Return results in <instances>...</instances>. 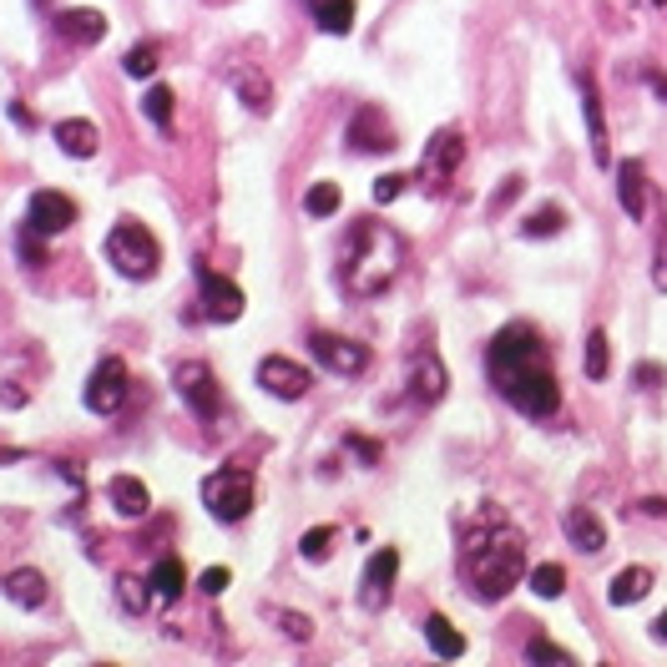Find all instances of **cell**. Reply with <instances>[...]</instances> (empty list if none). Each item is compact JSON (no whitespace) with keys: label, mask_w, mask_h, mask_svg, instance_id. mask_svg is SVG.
Listing matches in <instances>:
<instances>
[{"label":"cell","mask_w":667,"mask_h":667,"mask_svg":"<svg viewBox=\"0 0 667 667\" xmlns=\"http://www.w3.org/2000/svg\"><path fill=\"white\" fill-rule=\"evenodd\" d=\"M349 147L354 152H390L394 147V127L380 106H359L349 122Z\"/></svg>","instance_id":"obj_15"},{"label":"cell","mask_w":667,"mask_h":667,"mask_svg":"<svg viewBox=\"0 0 667 667\" xmlns=\"http://www.w3.org/2000/svg\"><path fill=\"white\" fill-rule=\"evenodd\" d=\"M56 31H61L71 46H96L106 36V15L102 11H56Z\"/></svg>","instance_id":"obj_18"},{"label":"cell","mask_w":667,"mask_h":667,"mask_svg":"<svg viewBox=\"0 0 667 667\" xmlns=\"http://www.w3.org/2000/svg\"><path fill=\"white\" fill-rule=\"evenodd\" d=\"M36 238H41V233L26 222V233H21V258H26L31 268H36V263H46V249H36Z\"/></svg>","instance_id":"obj_41"},{"label":"cell","mask_w":667,"mask_h":667,"mask_svg":"<svg viewBox=\"0 0 667 667\" xmlns=\"http://www.w3.org/2000/svg\"><path fill=\"white\" fill-rule=\"evenodd\" d=\"M142 112H147V122H158V127H168V122H172V92H168V87H147Z\"/></svg>","instance_id":"obj_34"},{"label":"cell","mask_w":667,"mask_h":667,"mask_svg":"<svg viewBox=\"0 0 667 667\" xmlns=\"http://www.w3.org/2000/svg\"><path fill=\"white\" fill-rule=\"evenodd\" d=\"M526 663H562V667H572L576 657L566 653V647H556V642H547V637H531V642H526Z\"/></svg>","instance_id":"obj_35"},{"label":"cell","mask_w":667,"mask_h":667,"mask_svg":"<svg viewBox=\"0 0 667 667\" xmlns=\"http://www.w3.org/2000/svg\"><path fill=\"white\" fill-rule=\"evenodd\" d=\"M400 263H405V238L380 218H359L344 233L340 284L349 299H375V294H384L400 278Z\"/></svg>","instance_id":"obj_2"},{"label":"cell","mask_w":667,"mask_h":667,"mask_svg":"<svg viewBox=\"0 0 667 667\" xmlns=\"http://www.w3.org/2000/svg\"><path fill=\"white\" fill-rule=\"evenodd\" d=\"M5 597H11L15 607H26V612H36V607L46 602V576L31 572V566H21V572L5 576Z\"/></svg>","instance_id":"obj_25"},{"label":"cell","mask_w":667,"mask_h":667,"mask_svg":"<svg viewBox=\"0 0 667 667\" xmlns=\"http://www.w3.org/2000/svg\"><path fill=\"white\" fill-rule=\"evenodd\" d=\"M405 187H410L405 172H384L380 183H375V203H394V197L405 193Z\"/></svg>","instance_id":"obj_39"},{"label":"cell","mask_w":667,"mask_h":667,"mask_svg":"<svg viewBox=\"0 0 667 667\" xmlns=\"http://www.w3.org/2000/svg\"><path fill=\"white\" fill-rule=\"evenodd\" d=\"M258 384L274 400H303L309 394V384H314V375L299 365V359H284V354H268L258 365Z\"/></svg>","instance_id":"obj_10"},{"label":"cell","mask_w":667,"mask_h":667,"mask_svg":"<svg viewBox=\"0 0 667 667\" xmlns=\"http://www.w3.org/2000/svg\"><path fill=\"white\" fill-rule=\"evenodd\" d=\"M309 349H314V359L324 369H334V375H365V365H369L365 344L344 340V334H324V329H314V334H309Z\"/></svg>","instance_id":"obj_9"},{"label":"cell","mask_w":667,"mask_h":667,"mask_svg":"<svg viewBox=\"0 0 667 667\" xmlns=\"http://www.w3.org/2000/svg\"><path fill=\"white\" fill-rule=\"evenodd\" d=\"M349 450H354V456H365L369 465L380 460V445H375V440H365V435H349Z\"/></svg>","instance_id":"obj_43"},{"label":"cell","mask_w":667,"mask_h":667,"mask_svg":"<svg viewBox=\"0 0 667 667\" xmlns=\"http://www.w3.org/2000/svg\"><path fill=\"white\" fill-rule=\"evenodd\" d=\"M81 400H87L92 415H112V410H122V400H127V365H122V359H102V365L92 369L87 390H81Z\"/></svg>","instance_id":"obj_7"},{"label":"cell","mask_w":667,"mask_h":667,"mask_svg":"<svg viewBox=\"0 0 667 667\" xmlns=\"http://www.w3.org/2000/svg\"><path fill=\"white\" fill-rule=\"evenodd\" d=\"M106 258H112V268H117L122 278H152L158 274V238H152V228L137 218H122L112 233H106Z\"/></svg>","instance_id":"obj_4"},{"label":"cell","mask_w":667,"mask_h":667,"mask_svg":"<svg viewBox=\"0 0 667 667\" xmlns=\"http://www.w3.org/2000/svg\"><path fill=\"white\" fill-rule=\"evenodd\" d=\"M617 197H622V212H628L632 222L647 218V172H642L637 158L617 162Z\"/></svg>","instance_id":"obj_16"},{"label":"cell","mask_w":667,"mask_h":667,"mask_svg":"<svg viewBox=\"0 0 667 667\" xmlns=\"http://www.w3.org/2000/svg\"><path fill=\"white\" fill-rule=\"evenodd\" d=\"M172 384H177L183 405L193 410V415L203 419V425H208V419H218L222 390H218V380H212V369H208V365H197V359H183V365L172 369Z\"/></svg>","instance_id":"obj_6"},{"label":"cell","mask_w":667,"mask_h":667,"mask_svg":"<svg viewBox=\"0 0 667 667\" xmlns=\"http://www.w3.org/2000/svg\"><path fill=\"white\" fill-rule=\"evenodd\" d=\"M197 288H203V309H208L212 324H233V319H243V288L233 284V278L212 274V268H203L197 263Z\"/></svg>","instance_id":"obj_8"},{"label":"cell","mask_w":667,"mask_h":667,"mask_svg":"<svg viewBox=\"0 0 667 667\" xmlns=\"http://www.w3.org/2000/svg\"><path fill=\"white\" fill-rule=\"evenodd\" d=\"M203 506L218 516V521H243L253 510V475L243 465H218V471L203 481Z\"/></svg>","instance_id":"obj_5"},{"label":"cell","mask_w":667,"mask_h":667,"mask_svg":"<svg viewBox=\"0 0 667 667\" xmlns=\"http://www.w3.org/2000/svg\"><path fill=\"white\" fill-rule=\"evenodd\" d=\"M607 369H612V340H607V329H591L587 334V380H607Z\"/></svg>","instance_id":"obj_28"},{"label":"cell","mask_w":667,"mask_h":667,"mask_svg":"<svg viewBox=\"0 0 667 667\" xmlns=\"http://www.w3.org/2000/svg\"><path fill=\"white\" fill-rule=\"evenodd\" d=\"M521 187H526V177H521V172H510L506 183H501V193H491V203H485V208H491V218H496V212H506L510 203L521 197Z\"/></svg>","instance_id":"obj_38"},{"label":"cell","mask_w":667,"mask_h":667,"mask_svg":"<svg viewBox=\"0 0 667 667\" xmlns=\"http://www.w3.org/2000/svg\"><path fill=\"white\" fill-rule=\"evenodd\" d=\"M562 587H566V572L556 562H541L537 572H531V591H537V597H562Z\"/></svg>","instance_id":"obj_32"},{"label":"cell","mask_w":667,"mask_h":667,"mask_svg":"<svg viewBox=\"0 0 667 667\" xmlns=\"http://www.w3.org/2000/svg\"><path fill=\"white\" fill-rule=\"evenodd\" d=\"M5 460H26V450H15V445H0V465Z\"/></svg>","instance_id":"obj_45"},{"label":"cell","mask_w":667,"mask_h":667,"mask_svg":"<svg viewBox=\"0 0 667 667\" xmlns=\"http://www.w3.org/2000/svg\"><path fill=\"white\" fill-rule=\"evenodd\" d=\"M278 622H284V632H288L294 642H309V637H314V628H309V617H303V612H284Z\"/></svg>","instance_id":"obj_40"},{"label":"cell","mask_w":667,"mask_h":667,"mask_svg":"<svg viewBox=\"0 0 667 667\" xmlns=\"http://www.w3.org/2000/svg\"><path fill=\"white\" fill-rule=\"evenodd\" d=\"M127 77H152V71H158V46H152V41H142V46H131L127 51Z\"/></svg>","instance_id":"obj_36"},{"label":"cell","mask_w":667,"mask_h":667,"mask_svg":"<svg viewBox=\"0 0 667 667\" xmlns=\"http://www.w3.org/2000/svg\"><path fill=\"white\" fill-rule=\"evenodd\" d=\"M653 632H657V637L667 642V612H663V617H657V622H653Z\"/></svg>","instance_id":"obj_47"},{"label":"cell","mask_w":667,"mask_h":667,"mask_svg":"<svg viewBox=\"0 0 667 667\" xmlns=\"http://www.w3.org/2000/svg\"><path fill=\"white\" fill-rule=\"evenodd\" d=\"M637 380H642V384H653V380H663V369H653V365H637Z\"/></svg>","instance_id":"obj_44"},{"label":"cell","mask_w":667,"mask_h":667,"mask_svg":"<svg viewBox=\"0 0 667 667\" xmlns=\"http://www.w3.org/2000/svg\"><path fill=\"white\" fill-rule=\"evenodd\" d=\"M147 587H152V597H158L162 607L177 602V597H183V587H187V566L177 562V556H162V562L152 566V576H147Z\"/></svg>","instance_id":"obj_22"},{"label":"cell","mask_w":667,"mask_h":667,"mask_svg":"<svg viewBox=\"0 0 667 667\" xmlns=\"http://www.w3.org/2000/svg\"><path fill=\"white\" fill-rule=\"evenodd\" d=\"M106 501H112V510L127 516V521H142L147 510H152V496H147V485L137 481V475H112V481H106Z\"/></svg>","instance_id":"obj_17"},{"label":"cell","mask_w":667,"mask_h":667,"mask_svg":"<svg viewBox=\"0 0 667 667\" xmlns=\"http://www.w3.org/2000/svg\"><path fill=\"white\" fill-rule=\"evenodd\" d=\"M309 15H314V26L329 31V36H349L354 26V0H303Z\"/></svg>","instance_id":"obj_23"},{"label":"cell","mask_w":667,"mask_h":667,"mask_svg":"<svg viewBox=\"0 0 667 667\" xmlns=\"http://www.w3.org/2000/svg\"><path fill=\"white\" fill-rule=\"evenodd\" d=\"M56 147H61L66 158H92L96 147H102V131H96V122H81V117H66L56 122Z\"/></svg>","instance_id":"obj_19"},{"label":"cell","mask_w":667,"mask_h":667,"mask_svg":"<svg viewBox=\"0 0 667 667\" xmlns=\"http://www.w3.org/2000/svg\"><path fill=\"white\" fill-rule=\"evenodd\" d=\"M653 284L667 294V218L657 212V243H653Z\"/></svg>","instance_id":"obj_37"},{"label":"cell","mask_w":667,"mask_h":667,"mask_svg":"<svg viewBox=\"0 0 667 667\" xmlns=\"http://www.w3.org/2000/svg\"><path fill=\"white\" fill-rule=\"evenodd\" d=\"M491 384H496V390L506 394V405H516L526 419H551L556 410H562V384H556V375H551L547 359L501 369V375H491Z\"/></svg>","instance_id":"obj_3"},{"label":"cell","mask_w":667,"mask_h":667,"mask_svg":"<svg viewBox=\"0 0 667 667\" xmlns=\"http://www.w3.org/2000/svg\"><path fill=\"white\" fill-rule=\"evenodd\" d=\"M299 551H303V562H324L329 551H334V526H314V531H303Z\"/></svg>","instance_id":"obj_33"},{"label":"cell","mask_w":667,"mask_h":667,"mask_svg":"<svg viewBox=\"0 0 667 667\" xmlns=\"http://www.w3.org/2000/svg\"><path fill=\"white\" fill-rule=\"evenodd\" d=\"M566 541H572L576 551H587V556H597V551L607 547V526L591 516L587 506H576V510H566Z\"/></svg>","instance_id":"obj_20"},{"label":"cell","mask_w":667,"mask_h":667,"mask_svg":"<svg viewBox=\"0 0 667 667\" xmlns=\"http://www.w3.org/2000/svg\"><path fill=\"white\" fill-rule=\"evenodd\" d=\"M576 92H582V117H587V137H591V162H597V168H612L602 96H597V81H591V71H576Z\"/></svg>","instance_id":"obj_13"},{"label":"cell","mask_w":667,"mask_h":667,"mask_svg":"<svg viewBox=\"0 0 667 667\" xmlns=\"http://www.w3.org/2000/svg\"><path fill=\"white\" fill-rule=\"evenodd\" d=\"M410 394H415L419 405H435L445 394V365L435 354H419L415 359V380H410Z\"/></svg>","instance_id":"obj_24"},{"label":"cell","mask_w":667,"mask_h":667,"mask_svg":"<svg viewBox=\"0 0 667 667\" xmlns=\"http://www.w3.org/2000/svg\"><path fill=\"white\" fill-rule=\"evenodd\" d=\"M26 222L36 228V233H66V228L77 222V203H71L66 193H56V187H41V193L31 197Z\"/></svg>","instance_id":"obj_14"},{"label":"cell","mask_w":667,"mask_h":667,"mask_svg":"<svg viewBox=\"0 0 667 667\" xmlns=\"http://www.w3.org/2000/svg\"><path fill=\"white\" fill-rule=\"evenodd\" d=\"M394 572H400V551H394V547H380L375 556H369L365 582H359V602H365L369 612H384V607H390Z\"/></svg>","instance_id":"obj_11"},{"label":"cell","mask_w":667,"mask_h":667,"mask_svg":"<svg viewBox=\"0 0 667 667\" xmlns=\"http://www.w3.org/2000/svg\"><path fill=\"white\" fill-rule=\"evenodd\" d=\"M647 591H653V572H647V566H628V572H617L612 582H607V602L632 607V602H642Z\"/></svg>","instance_id":"obj_21"},{"label":"cell","mask_w":667,"mask_h":667,"mask_svg":"<svg viewBox=\"0 0 667 667\" xmlns=\"http://www.w3.org/2000/svg\"><path fill=\"white\" fill-rule=\"evenodd\" d=\"M562 228H566V212L556 208V203H547V208H537V212H531V218L521 222V233H526V238H556V233H562Z\"/></svg>","instance_id":"obj_29"},{"label":"cell","mask_w":667,"mask_h":667,"mask_svg":"<svg viewBox=\"0 0 667 667\" xmlns=\"http://www.w3.org/2000/svg\"><path fill=\"white\" fill-rule=\"evenodd\" d=\"M340 203H344L340 183H314L309 193H303V212H309V218H334Z\"/></svg>","instance_id":"obj_27"},{"label":"cell","mask_w":667,"mask_h":667,"mask_svg":"<svg viewBox=\"0 0 667 667\" xmlns=\"http://www.w3.org/2000/svg\"><path fill=\"white\" fill-rule=\"evenodd\" d=\"M117 597H122V607H127L131 617H142L147 602H158V597H152V587H147V582H137V576H122V582H117Z\"/></svg>","instance_id":"obj_31"},{"label":"cell","mask_w":667,"mask_h":667,"mask_svg":"<svg viewBox=\"0 0 667 667\" xmlns=\"http://www.w3.org/2000/svg\"><path fill=\"white\" fill-rule=\"evenodd\" d=\"M460 572H465V582H471V591L481 602H501V597L526 576L521 531H516L501 510H481V516L465 526V541H460Z\"/></svg>","instance_id":"obj_1"},{"label":"cell","mask_w":667,"mask_h":667,"mask_svg":"<svg viewBox=\"0 0 667 667\" xmlns=\"http://www.w3.org/2000/svg\"><path fill=\"white\" fill-rule=\"evenodd\" d=\"M233 87H238V96H243L253 112H268V102H274V96H268V81H263V71H253V66H249V71H238Z\"/></svg>","instance_id":"obj_30"},{"label":"cell","mask_w":667,"mask_h":667,"mask_svg":"<svg viewBox=\"0 0 667 667\" xmlns=\"http://www.w3.org/2000/svg\"><path fill=\"white\" fill-rule=\"evenodd\" d=\"M425 642L435 647V657H460V653H465V637H460L445 617H425Z\"/></svg>","instance_id":"obj_26"},{"label":"cell","mask_w":667,"mask_h":667,"mask_svg":"<svg viewBox=\"0 0 667 667\" xmlns=\"http://www.w3.org/2000/svg\"><path fill=\"white\" fill-rule=\"evenodd\" d=\"M222 587H228V566H208V572H203V591H208V597H218Z\"/></svg>","instance_id":"obj_42"},{"label":"cell","mask_w":667,"mask_h":667,"mask_svg":"<svg viewBox=\"0 0 667 667\" xmlns=\"http://www.w3.org/2000/svg\"><path fill=\"white\" fill-rule=\"evenodd\" d=\"M460 158H465V137H460V131H435L430 147H425V162H419V177L430 187H445L456 177Z\"/></svg>","instance_id":"obj_12"},{"label":"cell","mask_w":667,"mask_h":667,"mask_svg":"<svg viewBox=\"0 0 667 667\" xmlns=\"http://www.w3.org/2000/svg\"><path fill=\"white\" fill-rule=\"evenodd\" d=\"M647 81H653V92L667 96V77H657V71H647Z\"/></svg>","instance_id":"obj_46"}]
</instances>
